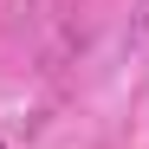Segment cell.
I'll list each match as a JSON object with an SVG mask.
<instances>
[{"instance_id":"obj_1","label":"cell","mask_w":149,"mask_h":149,"mask_svg":"<svg viewBox=\"0 0 149 149\" xmlns=\"http://www.w3.org/2000/svg\"><path fill=\"white\" fill-rule=\"evenodd\" d=\"M143 26H149V0H143Z\"/></svg>"}]
</instances>
